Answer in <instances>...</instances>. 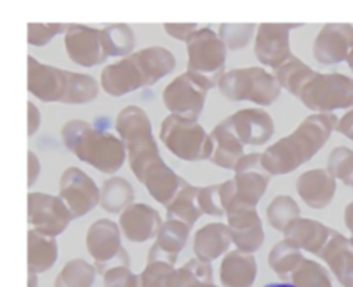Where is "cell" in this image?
<instances>
[{"mask_svg": "<svg viewBox=\"0 0 353 287\" xmlns=\"http://www.w3.org/2000/svg\"><path fill=\"white\" fill-rule=\"evenodd\" d=\"M338 119L332 113L307 116L290 135L262 153V166L269 174H287L310 160L328 141Z\"/></svg>", "mask_w": 353, "mask_h": 287, "instance_id": "cell-1", "label": "cell"}, {"mask_svg": "<svg viewBox=\"0 0 353 287\" xmlns=\"http://www.w3.org/2000/svg\"><path fill=\"white\" fill-rule=\"evenodd\" d=\"M81 120H72L65 124L62 137L65 145L80 160L91 164L94 168L112 174L116 172L124 161V144L105 131H98Z\"/></svg>", "mask_w": 353, "mask_h": 287, "instance_id": "cell-2", "label": "cell"}, {"mask_svg": "<svg viewBox=\"0 0 353 287\" xmlns=\"http://www.w3.org/2000/svg\"><path fill=\"white\" fill-rule=\"evenodd\" d=\"M117 131L127 149L131 171L141 182L148 168L161 160L149 120L141 109L127 108L117 117Z\"/></svg>", "mask_w": 353, "mask_h": 287, "instance_id": "cell-3", "label": "cell"}, {"mask_svg": "<svg viewBox=\"0 0 353 287\" xmlns=\"http://www.w3.org/2000/svg\"><path fill=\"white\" fill-rule=\"evenodd\" d=\"M298 98L310 110L330 113L353 106V79L342 73L316 72L302 87Z\"/></svg>", "mask_w": 353, "mask_h": 287, "instance_id": "cell-4", "label": "cell"}, {"mask_svg": "<svg viewBox=\"0 0 353 287\" xmlns=\"http://www.w3.org/2000/svg\"><path fill=\"white\" fill-rule=\"evenodd\" d=\"M160 138L182 160H204L212 155V139L201 126L179 116H168L161 123Z\"/></svg>", "mask_w": 353, "mask_h": 287, "instance_id": "cell-5", "label": "cell"}, {"mask_svg": "<svg viewBox=\"0 0 353 287\" xmlns=\"http://www.w3.org/2000/svg\"><path fill=\"white\" fill-rule=\"evenodd\" d=\"M212 86L214 81L207 76L189 70L167 86L163 99L171 112L194 121L201 113L205 92Z\"/></svg>", "mask_w": 353, "mask_h": 287, "instance_id": "cell-6", "label": "cell"}, {"mask_svg": "<svg viewBox=\"0 0 353 287\" xmlns=\"http://www.w3.org/2000/svg\"><path fill=\"white\" fill-rule=\"evenodd\" d=\"M87 250L95 259V269L105 275L114 266H128L127 251L120 246V233L114 222L98 219L87 232Z\"/></svg>", "mask_w": 353, "mask_h": 287, "instance_id": "cell-7", "label": "cell"}, {"mask_svg": "<svg viewBox=\"0 0 353 287\" xmlns=\"http://www.w3.org/2000/svg\"><path fill=\"white\" fill-rule=\"evenodd\" d=\"M29 225L43 235L57 236L74 218L61 197L46 193H29Z\"/></svg>", "mask_w": 353, "mask_h": 287, "instance_id": "cell-8", "label": "cell"}, {"mask_svg": "<svg viewBox=\"0 0 353 287\" xmlns=\"http://www.w3.org/2000/svg\"><path fill=\"white\" fill-rule=\"evenodd\" d=\"M234 171L236 177L233 181L236 192L230 203L255 207L270 181L269 172L262 166V155L248 153L247 156H243L237 161Z\"/></svg>", "mask_w": 353, "mask_h": 287, "instance_id": "cell-9", "label": "cell"}, {"mask_svg": "<svg viewBox=\"0 0 353 287\" xmlns=\"http://www.w3.org/2000/svg\"><path fill=\"white\" fill-rule=\"evenodd\" d=\"M59 197L69 207L74 218L91 211L101 199L95 182L76 167L63 171L59 182Z\"/></svg>", "mask_w": 353, "mask_h": 287, "instance_id": "cell-10", "label": "cell"}, {"mask_svg": "<svg viewBox=\"0 0 353 287\" xmlns=\"http://www.w3.org/2000/svg\"><path fill=\"white\" fill-rule=\"evenodd\" d=\"M226 212L234 244L248 254L256 251L263 241V230L255 207L232 203Z\"/></svg>", "mask_w": 353, "mask_h": 287, "instance_id": "cell-11", "label": "cell"}, {"mask_svg": "<svg viewBox=\"0 0 353 287\" xmlns=\"http://www.w3.org/2000/svg\"><path fill=\"white\" fill-rule=\"evenodd\" d=\"M353 46V25L327 23L313 44V55L320 63L331 65L346 61Z\"/></svg>", "mask_w": 353, "mask_h": 287, "instance_id": "cell-12", "label": "cell"}, {"mask_svg": "<svg viewBox=\"0 0 353 287\" xmlns=\"http://www.w3.org/2000/svg\"><path fill=\"white\" fill-rule=\"evenodd\" d=\"M301 25H259L255 52L263 65L279 68L292 57L288 44L290 29Z\"/></svg>", "mask_w": 353, "mask_h": 287, "instance_id": "cell-13", "label": "cell"}, {"mask_svg": "<svg viewBox=\"0 0 353 287\" xmlns=\"http://www.w3.org/2000/svg\"><path fill=\"white\" fill-rule=\"evenodd\" d=\"M189 68L190 72L200 73L201 70L214 72L223 68L225 46L216 39L211 29H201L189 37Z\"/></svg>", "mask_w": 353, "mask_h": 287, "instance_id": "cell-14", "label": "cell"}, {"mask_svg": "<svg viewBox=\"0 0 353 287\" xmlns=\"http://www.w3.org/2000/svg\"><path fill=\"white\" fill-rule=\"evenodd\" d=\"M226 121L241 144L262 145L269 141L273 134L272 117L261 109L240 110L228 117Z\"/></svg>", "mask_w": 353, "mask_h": 287, "instance_id": "cell-15", "label": "cell"}, {"mask_svg": "<svg viewBox=\"0 0 353 287\" xmlns=\"http://www.w3.org/2000/svg\"><path fill=\"white\" fill-rule=\"evenodd\" d=\"M119 221L124 236L135 243L154 237L161 228L159 212L146 204L128 206Z\"/></svg>", "mask_w": 353, "mask_h": 287, "instance_id": "cell-16", "label": "cell"}, {"mask_svg": "<svg viewBox=\"0 0 353 287\" xmlns=\"http://www.w3.org/2000/svg\"><path fill=\"white\" fill-rule=\"evenodd\" d=\"M317 255L328 264L343 287H353V250L349 239L331 229L325 246Z\"/></svg>", "mask_w": 353, "mask_h": 287, "instance_id": "cell-17", "label": "cell"}, {"mask_svg": "<svg viewBox=\"0 0 353 287\" xmlns=\"http://www.w3.org/2000/svg\"><path fill=\"white\" fill-rule=\"evenodd\" d=\"M335 190V178L324 168L305 171L296 179L298 195L309 207L316 210L327 207L331 203Z\"/></svg>", "mask_w": 353, "mask_h": 287, "instance_id": "cell-18", "label": "cell"}, {"mask_svg": "<svg viewBox=\"0 0 353 287\" xmlns=\"http://www.w3.org/2000/svg\"><path fill=\"white\" fill-rule=\"evenodd\" d=\"M331 228L323 225L316 219L296 218L290 222L283 230L284 239L298 248L319 254L330 237Z\"/></svg>", "mask_w": 353, "mask_h": 287, "instance_id": "cell-19", "label": "cell"}, {"mask_svg": "<svg viewBox=\"0 0 353 287\" xmlns=\"http://www.w3.org/2000/svg\"><path fill=\"white\" fill-rule=\"evenodd\" d=\"M223 287H251L256 275L255 258L241 250L228 253L219 269Z\"/></svg>", "mask_w": 353, "mask_h": 287, "instance_id": "cell-20", "label": "cell"}, {"mask_svg": "<svg viewBox=\"0 0 353 287\" xmlns=\"http://www.w3.org/2000/svg\"><path fill=\"white\" fill-rule=\"evenodd\" d=\"M141 182L145 184L152 197L167 206L185 184V179L176 175L163 160H160L148 168Z\"/></svg>", "mask_w": 353, "mask_h": 287, "instance_id": "cell-21", "label": "cell"}, {"mask_svg": "<svg viewBox=\"0 0 353 287\" xmlns=\"http://www.w3.org/2000/svg\"><path fill=\"white\" fill-rule=\"evenodd\" d=\"M211 139L214 149L210 160L219 167L234 170L237 161L243 157V144L226 120L214 128Z\"/></svg>", "mask_w": 353, "mask_h": 287, "instance_id": "cell-22", "label": "cell"}, {"mask_svg": "<svg viewBox=\"0 0 353 287\" xmlns=\"http://www.w3.org/2000/svg\"><path fill=\"white\" fill-rule=\"evenodd\" d=\"M230 241L232 233L226 225L210 224L196 233L193 251L200 261L211 262L228 250Z\"/></svg>", "mask_w": 353, "mask_h": 287, "instance_id": "cell-23", "label": "cell"}, {"mask_svg": "<svg viewBox=\"0 0 353 287\" xmlns=\"http://www.w3.org/2000/svg\"><path fill=\"white\" fill-rule=\"evenodd\" d=\"M199 189L185 181L175 197L167 204V218L183 222L192 228L203 214L199 206Z\"/></svg>", "mask_w": 353, "mask_h": 287, "instance_id": "cell-24", "label": "cell"}, {"mask_svg": "<svg viewBox=\"0 0 353 287\" xmlns=\"http://www.w3.org/2000/svg\"><path fill=\"white\" fill-rule=\"evenodd\" d=\"M28 268L30 272L39 273L48 270L58 257L57 241L52 236L43 235L37 230H29Z\"/></svg>", "mask_w": 353, "mask_h": 287, "instance_id": "cell-25", "label": "cell"}, {"mask_svg": "<svg viewBox=\"0 0 353 287\" xmlns=\"http://www.w3.org/2000/svg\"><path fill=\"white\" fill-rule=\"evenodd\" d=\"M314 73L316 72L312 68L294 55L274 69V77L279 84L287 88L295 97L299 95L302 87Z\"/></svg>", "mask_w": 353, "mask_h": 287, "instance_id": "cell-26", "label": "cell"}, {"mask_svg": "<svg viewBox=\"0 0 353 287\" xmlns=\"http://www.w3.org/2000/svg\"><path fill=\"white\" fill-rule=\"evenodd\" d=\"M134 199V190L128 181L120 177H113L103 182L101 206L108 212H119Z\"/></svg>", "mask_w": 353, "mask_h": 287, "instance_id": "cell-27", "label": "cell"}, {"mask_svg": "<svg viewBox=\"0 0 353 287\" xmlns=\"http://www.w3.org/2000/svg\"><path fill=\"white\" fill-rule=\"evenodd\" d=\"M95 268L84 259H70L58 273L54 287H91Z\"/></svg>", "mask_w": 353, "mask_h": 287, "instance_id": "cell-28", "label": "cell"}, {"mask_svg": "<svg viewBox=\"0 0 353 287\" xmlns=\"http://www.w3.org/2000/svg\"><path fill=\"white\" fill-rule=\"evenodd\" d=\"M190 228L179 221L168 219L164 225H161L159 233H157V240L156 244L172 259L176 261L178 253L183 248L188 236H189Z\"/></svg>", "mask_w": 353, "mask_h": 287, "instance_id": "cell-29", "label": "cell"}, {"mask_svg": "<svg viewBox=\"0 0 353 287\" xmlns=\"http://www.w3.org/2000/svg\"><path fill=\"white\" fill-rule=\"evenodd\" d=\"M303 257L296 246L287 241H279L269 254V266L281 277L287 279L292 270L302 262Z\"/></svg>", "mask_w": 353, "mask_h": 287, "instance_id": "cell-30", "label": "cell"}, {"mask_svg": "<svg viewBox=\"0 0 353 287\" xmlns=\"http://www.w3.org/2000/svg\"><path fill=\"white\" fill-rule=\"evenodd\" d=\"M290 279L296 287H332L325 268L306 258L292 270Z\"/></svg>", "mask_w": 353, "mask_h": 287, "instance_id": "cell-31", "label": "cell"}, {"mask_svg": "<svg viewBox=\"0 0 353 287\" xmlns=\"http://www.w3.org/2000/svg\"><path fill=\"white\" fill-rule=\"evenodd\" d=\"M266 214L269 224L274 229L283 232L290 222L299 218V207L292 197L277 196L269 204Z\"/></svg>", "mask_w": 353, "mask_h": 287, "instance_id": "cell-32", "label": "cell"}, {"mask_svg": "<svg viewBox=\"0 0 353 287\" xmlns=\"http://www.w3.org/2000/svg\"><path fill=\"white\" fill-rule=\"evenodd\" d=\"M327 170L334 178L353 188V150L345 146L335 148L330 153Z\"/></svg>", "mask_w": 353, "mask_h": 287, "instance_id": "cell-33", "label": "cell"}, {"mask_svg": "<svg viewBox=\"0 0 353 287\" xmlns=\"http://www.w3.org/2000/svg\"><path fill=\"white\" fill-rule=\"evenodd\" d=\"M174 270V265L163 261L148 262L145 270L139 275L142 287H167L168 276Z\"/></svg>", "mask_w": 353, "mask_h": 287, "instance_id": "cell-34", "label": "cell"}, {"mask_svg": "<svg viewBox=\"0 0 353 287\" xmlns=\"http://www.w3.org/2000/svg\"><path fill=\"white\" fill-rule=\"evenodd\" d=\"M199 206L210 215H223L226 212L221 195V185H211L199 189Z\"/></svg>", "mask_w": 353, "mask_h": 287, "instance_id": "cell-35", "label": "cell"}, {"mask_svg": "<svg viewBox=\"0 0 353 287\" xmlns=\"http://www.w3.org/2000/svg\"><path fill=\"white\" fill-rule=\"evenodd\" d=\"M105 287H142L141 276L134 275L128 266H114L103 275Z\"/></svg>", "mask_w": 353, "mask_h": 287, "instance_id": "cell-36", "label": "cell"}, {"mask_svg": "<svg viewBox=\"0 0 353 287\" xmlns=\"http://www.w3.org/2000/svg\"><path fill=\"white\" fill-rule=\"evenodd\" d=\"M29 43L32 46H44L54 34L69 28L66 25H32L29 23Z\"/></svg>", "mask_w": 353, "mask_h": 287, "instance_id": "cell-37", "label": "cell"}, {"mask_svg": "<svg viewBox=\"0 0 353 287\" xmlns=\"http://www.w3.org/2000/svg\"><path fill=\"white\" fill-rule=\"evenodd\" d=\"M335 130L353 141V109L347 110L336 123Z\"/></svg>", "mask_w": 353, "mask_h": 287, "instance_id": "cell-38", "label": "cell"}, {"mask_svg": "<svg viewBox=\"0 0 353 287\" xmlns=\"http://www.w3.org/2000/svg\"><path fill=\"white\" fill-rule=\"evenodd\" d=\"M164 30L168 32L170 36L178 40H188L190 32L197 28V25H164Z\"/></svg>", "mask_w": 353, "mask_h": 287, "instance_id": "cell-39", "label": "cell"}, {"mask_svg": "<svg viewBox=\"0 0 353 287\" xmlns=\"http://www.w3.org/2000/svg\"><path fill=\"white\" fill-rule=\"evenodd\" d=\"M39 171H40L39 160L36 155L29 150V186H32V184L36 181Z\"/></svg>", "mask_w": 353, "mask_h": 287, "instance_id": "cell-40", "label": "cell"}, {"mask_svg": "<svg viewBox=\"0 0 353 287\" xmlns=\"http://www.w3.org/2000/svg\"><path fill=\"white\" fill-rule=\"evenodd\" d=\"M343 218H345V225L346 228L349 229L350 232V244L353 247V201H350L346 208H345V214H343Z\"/></svg>", "mask_w": 353, "mask_h": 287, "instance_id": "cell-41", "label": "cell"}, {"mask_svg": "<svg viewBox=\"0 0 353 287\" xmlns=\"http://www.w3.org/2000/svg\"><path fill=\"white\" fill-rule=\"evenodd\" d=\"M263 287H296V286L294 283L285 281V283H268Z\"/></svg>", "mask_w": 353, "mask_h": 287, "instance_id": "cell-42", "label": "cell"}, {"mask_svg": "<svg viewBox=\"0 0 353 287\" xmlns=\"http://www.w3.org/2000/svg\"><path fill=\"white\" fill-rule=\"evenodd\" d=\"M29 287H37V276L34 272L29 270Z\"/></svg>", "mask_w": 353, "mask_h": 287, "instance_id": "cell-43", "label": "cell"}, {"mask_svg": "<svg viewBox=\"0 0 353 287\" xmlns=\"http://www.w3.org/2000/svg\"><path fill=\"white\" fill-rule=\"evenodd\" d=\"M346 62H347L349 68H350L352 72H353V46H352V48H350V51H349V55H347V58H346Z\"/></svg>", "mask_w": 353, "mask_h": 287, "instance_id": "cell-44", "label": "cell"}, {"mask_svg": "<svg viewBox=\"0 0 353 287\" xmlns=\"http://www.w3.org/2000/svg\"><path fill=\"white\" fill-rule=\"evenodd\" d=\"M190 287H216V286H214L212 283H196V284H193Z\"/></svg>", "mask_w": 353, "mask_h": 287, "instance_id": "cell-45", "label": "cell"}]
</instances>
